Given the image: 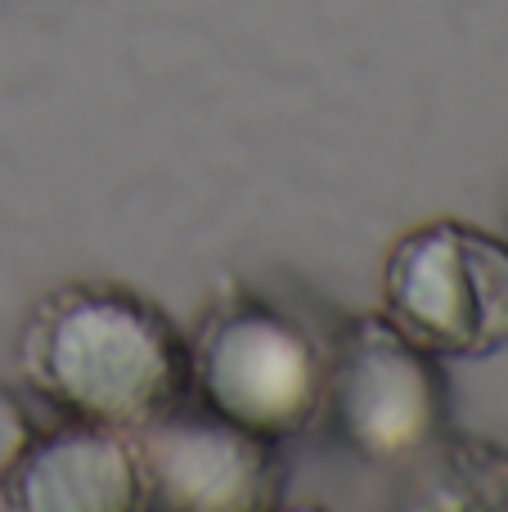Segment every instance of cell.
<instances>
[{
  "instance_id": "cell-1",
  "label": "cell",
  "mask_w": 508,
  "mask_h": 512,
  "mask_svg": "<svg viewBox=\"0 0 508 512\" xmlns=\"http://www.w3.org/2000/svg\"><path fill=\"white\" fill-rule=\"evenodd\" d=\"M18 369L59 418L135 432L189 396V337L144 292L77 279L32 301Z\"/></svg>"
},
{
  "instance_id": "cell-2",
  "label": "cell",
  "mask_w": 508,
  "mask_h": 512,
  "mask_svg": "<svg viewBox=\"0 0 508 512\" xmlns=\"http://www.w3.org/2000/svg\"><path fill=\"white\" fill-rule=\"evenodd\" d=\"M324 387L329 346L239 283L216 292L189 337V396L279 445L324 418Z\"/></svg>"
},
{
  "instance_id": "cell-3",
  "label": "cell",
  "mask_w": 508,
  "mask_h": 512,
  "mask_svg": "<svg viewBox=\"0 0 508 512\" xmlns=\"http://www.w3.org/2000/svg\"><path fill=\"white\" fill-rule=\"evenodd\" d=\"M383 315L441 360L508 346V239L473 221H423L383 261Z\"/></svg>"
},
{
  "instance_id": "cell-4",
  "label": "cell",
  "mask_w": 508,
  "mask_h": 512,
  "mask_svg": "<svg viewBox=\"0 0 508 512\" xmlns=\"http://www.w3.org/2000/svg\"><path fill=\"white\" fill-rule=\"evenodd\" d=\"M324 418L356 459L410 468L450 427L446 360L405 337L383 310L347 319L329 346Z\"/></svg>"
},
{
  "instance_id": "cell-5",
  "label": "cell",
  "mask_w": 508,
  "mask_h": 512,
  "mask_svg": "<svg viewBox=\"0 0 508 512\" xmlns=\"http://www.w3.org/2000/svg\"><path fill=\"white\" fill-rule=\"evenodd\" d=\"M144 499L158 512H275L288 490L279 441L185 396L135 427Z\"/></svg>"
},
{
  "instance_id": "cell-6",
  "label": "cell",
  "mask_w": 508,
  "mask_h": 512,
  "mask_svg": "<svg viewBox=\"0 0 508 512\" xmlns=\"http://www.w3.org/2000/svg\"><path fill=\"white\" fill-rule=\"evenodd\" d=\"M0 499L18 512H149L131 432L81 418L36 423Z\"/></svg>"
},
{
  "instance_id": "cell-7",
  "label": "cell",
  "mask_w": 508,
  "mask_h": 512,
  "mask_svg": "<svg viewBox=\"0 0 508 512\" xmlns=\"http://www.w3.org/2000/svg\"><path fill=\"white\" fill-rule=\"evenodd\" d=\"M410 490H419V508L508 512V450L446 427L437 445L410 463Z\"/></svg>"
},
{
  "instance_id": "cell-8",
  "label": "cell",
  "mask_w": 508,
  "mask_h": 512,
  "mask_svg": "<svg viewBox=\"0 0 508 512\" xmlns=\"http://www.w3.org/2000/svg\"><path fill=\"white\" fill-rule=\"evenodd\" d=\"M32 432H36L32 414H27V409L18 405L5 387H0V486H5L9 468H14V459L23 454V445H27V436Z\"/></svg>"
}]
</instances>
